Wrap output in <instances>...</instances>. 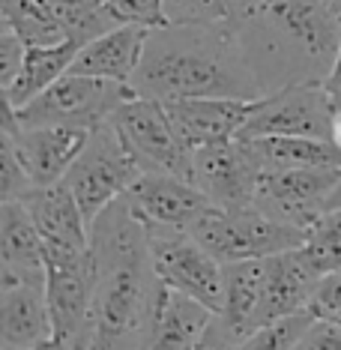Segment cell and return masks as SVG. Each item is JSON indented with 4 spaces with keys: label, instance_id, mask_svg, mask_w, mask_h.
Wrapping results in <instances>:
<instances>
[{
    "label": "cell",
    "instance_id": "obj_19",
    "mask_svg": "<svg viewBox=\"0 0 341 350\" xmlns=\"http://www.w3.org/2000/svg\"><path fill=\"white\" fill-rule=\"evenodd\" d=\"M147 36H150V27L117 25L114 30H108V33L96 36L93 42H87L84 49L78 51L69 72L132 84V78L141 66V57H144Z\"/></svg>",
    "mask_w": 341,
    "mask_h": 350
},
{
    "label": "cell",
    "instance_id": "obj_2",
    "mask_svg": "<svg viewBox=\"0 0 341 350\" xmlns=\"http://www.w3.org/2000/svg\"><path fill=\"white\" fill-rule=\"evenodd\" d=\"M93 254V347L141 350L159 275L150 260L144 221L117 198L90 225Z\"/></svg>",
    "mask_w": 341,
    "mask_h": 350
},
{
    "label": "cell",
    "instance_id": "obj_18",
    "mask_svg": "<svg viewBox=\"0 0 341 350\" xmlns=\"http://www.w3.org/2000/svg\"><path fill=\"white\" fill-rule=\"evenodd\" d=\"M180 141L192 150L240 138L251 102L245 99H177L165 102Z\"/></svg>",
    "mask_w": 341,
    "mask_h": 350
},
{
    "label": "cell",
    "instance_id": "obj_26",
    "mask_svg": "<svg viewBox=\"0 0 341 350\" xmlns=\"http://www.w3.org/2000/svg\"><path fill=\"white\" fill-rule=\"evenodd\" d=\"M303 258L314 267V273L332 275L341 273V210H327L308 228L305 243L299 245Z\"/></svg>",
    "mask_w": 341,
    "mask_h": 350
},
{
    "label": "cell",
    "instance_id": "obj_7",
    "mask_svg": "<svg viewBox=\"0 0 341 350\" xmlns=\"http://www.w3.org/2000/svg\"><path fill=\"white\" fill-rule=\"evenodd\" d=\"M132 96H138L132 84L66 72L27 105L12 108V114L18 126H84V129H93V126L111 120V114Z\"/></svg>",
    "mask_w": 341,
    "mask_h": 350
},
{
    "label": "cell",
    "instance_id": "obj_16",
    "mask_svg": "<svg viewBox=\"0 0 341 350\" xmlns=\"http://www.w3.org/2000/svg\"><path fill=\"white\" fill-rule=\"evenodd\" d=\"M213 308L159 282L141 350H195L213 321Z\"/></svg>",
    "mask_w": 341,
    "mask_h": 350
},
{
    "label": "cell",
    "instance_id": "obj_30",
    "mask_svg": "<svg viewBox=\"0 0 341 350\" xmlns=\"http://www.w3.org/2000/svg\"><path fill=\"white\" fill-rule=\"evenodd\" d=\"M108 10L120 25H141L150 30L168 25L162 0H108Z\"/></svg>",
    "mask_w": 341,
    "mask_h": 350
},
{
    "label": "cell",
    "instance_id": "obj_29",
    "mask_svg": "<svg viewBox=\"0 0 341 350\" xmlns=\"http://www.w3.org/2000/svg\"><path fill=\"white\" fill-rule=\"evenodd\" d=\"M168 25L228 21V0H162Z\"/></svg>",
    "mask_w": 341,
    "mask_h": 350
},
{
    "label": "cell",
    "instance_id": "obj_25",
    "mask_svg": "<svg viewBox=\"0 0 341 350\" xmlns=\"http://www.w3.org/2000/svg\"><path fill=\"white\" fill-rule=\"evenodd\" d=\"M0 21L12 27L25 45H57L66 39L51 0H0Z\"/></svg>",
    "mask_w": 341,
    "mask_h": 350
},
{
    "label": "cell",
    "instance_id": "obj_17",
    "mask_svg": "<svg viewBox=\"0 0 341 350\" xmlns=\"http://www.w3.org/2000/svg\"><path fill=\"white\" fill-rule=\"evenodd\" d=\"M320 273L303 258L299 249L264 258V291H260L258 306V329L273 321H282L293 312H305L312 302Z\"/></svg>",
    "mask_w": 341,
    "mask_h": 350
},
{
    "label": "cell",
    "instance_id": "obj_33",
    "mask_svg": "<svg viewBox=\"0 0 341 350\" xmlns=\"http://www.w3.org/2000/svg\"><path fill=\"white\" fill-rule=\"evenodd\" d=\"M293 350H341V326L314 317V323L303 332Z\"/></svg>",
    "mask_w": 341,
    "mask_h": 350
},
{
    "label": "cell",
    "instance_id": "obj_5",
    "mask_svg": "<svg viewBox=\"0 0 341 350\" xmlns=\"http://www.w3.org/2000/svg\"><path fill=\"white\" fill-rule=\"evenodd\" d=\"M45 293H49L54 338L66 350L93 347V254L75 245L42 243Z\"/></svg>",
    "mask_w": 341,
    "mask_h": 350
},
{
    "label": "cell",
    "instance_id": "obj_36",
    "mask_svg": "<svg viewBox=\"0 0 341 350\" xmlns=\"http://www.w3.org/2000/svg\"><path fill=\"white\" fill-rule=\"evenodd\" d=\"M332 141L341 147V111L336 114V126H332Z\"/></svg>",
    "mask_w": 341,
    "mask_h": 350
},
{
    "label": "cell",
    "instance_id": "obj_8",
    "mask_svg": "<svg viewBox=\"0 0 341 350\" xmlns=\"http://www.w3.org/2000/svg\"><path fill=\"white\" fill-rule=\"evenodd\" d=\"M150 243V260L159 282L183 291L207 308L219 312L225 291V264L204 245L192 230L144 225Z\"/></svg>",
    "mask_w": 341,
    "mask_h": 350
},
{
    "label": "cell",
    "instance_id": "obj_38",
    "mask_svg": "<svg viewBox=\"0 0 341 350\" xmlns=\"http://www.w3.org/2000/svg\"><path fill=\"white\" fill-rule=\"evenodd\" d=\"M90 3H96V6H108V0H90Z\"/></svg>",
    "mask_w": 341,
    "mask_h": 350
},
{
    "label": "cell",
    "instance_id": "obj_9",
    "mask_svg": "<svg viewBox=\"0 0 341 350\" xmlns=\"http://www.w3.org/2000/svg\"><path fill=\"white\" fill-rule=\"evenodd\" d=\"M336 126V108L323 84H290L251 102L245 126L249 138H329Z\"/></svg>",
    "mask_w": 341,
    "mask_h": 350
},
{
    "label": "cell",
    "instance_id": "obj_24",
    "mask_svg": "<svg viewBox=\"0 0 341 350\" xmlns=\"http://www.w3.org/2000/svg\"><path fill=\"white\" fill-rule=\"evenodd\" d=\"M264 291V260H236L225 264V291H221V314L240 338L258 329V306Z\"/></svg>",
    "mask_w": 341,
    "mask_h": 350
},
{
    "label": "cell",
    "instance_id": "obj_11",
    "mask_svg": "<svg viewBox=\"0 0 341 350\" xmlns=\"http://www.w3.org/2000/svg\"><path fill=\"white\" fill-rule=\"evenodd\" d=\"M338 183H341V168L260 171L255 189V206L267 216L308 230L329 210V198Z\"/></svg>",
    "mask_w": 341,
    "mask_h": 350
},
{
    "label": "cell",
    "instance_id": "obj_4",
    "mask_svg": "<svg viewBox=\"0 0 341 350\" xmlns=\"http://www.w3.org/2000/svg\"><path fill=\"white\" fill-rule=\"evenodd\" d=\"M192 234L216 254L221 264L236 260H264L273 254L299 249L305 243V228L279 221L251 206H210L192 225Z\"/></svg>",
    "mask_w": 341,
    "mask_h": 350
},
{
    "label": "cell",
    "instance_id": "obj_10",
    "mask_svg": "<svg viewBox=\"0 0 341 350\" xmlns=\"http://www.w3.org/2000/svg\"><path fill=\"white\" fill-rule=\"evenodd\" d=\"M111 123L144 171H165L192 180V150L180 141L165 102L132 96L111 114Z\"/></svg>",
    "mask_w": 341,
    "mask_h": 350
},
{
    "label": "cell",
    "instance_id": "obj_37",
    "mask_svg": "<svg viewBox=\"0 0 341 350\" xmlns=\"http://www.w3.org/2000/svg\"><path fill=\"white\" fill-rule=\"evenodd\" d=\"M30 350H66V347H63L57 338H51V341H45V345H39V347H30Z\"/></svg>",
    "mask_w": 341,
    "mask_h": 350
},
{
    "label": "cell",
    "instance_id": "obj_21",
    "mask_svg": "<svg viewBox=\"0 0 341 350\" xmlns=\"http://www.w3.org/2000/svg\"><path fill=\"white\" fill-rule=\"evenodd\" d=\"M33 216L42 243L57 245H75L87 249L90 245V225H87L81 206H78L72 189L66 183H54V186H36L25 198H18Z\"/></svg>",
    "mask_w": 341,
    "mask_h": 350
},
{
    "label": "cell",
    "instance_id": "obj_13",
    "mask_svg": "<svg viewBox=\"0 0 341 350\" xmlns=\"http://www.w3.org/2000/svg\"><path fill=\"white\" fill-rule=\"evenodd\" d=\"M260 168L245 141H221L192 153V183L213 201V206H251L255 204Z\"/></svg>",
    "mask_w": 341,
    "mask_h": 350
},
{
    "label": "cell",
    "instance_id": "obj_6",
    "mask_svg": "<svg viewBox=\"0 0 341 350\" xmlns=\"http://www.w3.org/2000/svg\"><path fill=\"white\" fill-rule=\"evenodd\" d=\"M141 174H144V168L123 141V135L117 132L114 123L105 120L93 126L90 141L81 150V156L75 159L69 174L63 177V183L72 189L87 225H93V219L117 198L129 192Z\"/></svg>",
    "mask_w": 341,
    "mask_h": 350
},
{
    "label": "cell",
    "instance_id": "obj_23",
    "mask_svg": "<svg viewBox=\"0 0 341 350\" xmlns=\"http://www.w3.org/2000/svg\"><path fill=\"white\" fill-rule=\"evenodd\" d=\"M245 147L260 171L341 168V147L329 138H249Z\"/></svg>",
    "mask_w": 341,
    "mask_h": 350
},
{
    "label": "cell",
    "instance_id": "obj_35",
    "mask_svg": "<svg viewBox=\"0 0 341 350\" xmlns=\"http://www.w3.org/2000/svg\"><path fill=\"white\" fill-rule=\"evenodd\" d=\"M329 210H341V183L336 186V192H332V198H329Z\"/></svg>",
    "mask_w": 341,
    "mask_h": 350
},
{
    "label": "cell",
    "instance_id": "obj_15",
    "mask_svg": "<svg viewBox=\"0 0 341 350\" xmlns=\"http://www.w3.org/2000/svg\"><path fill=\"white\" fill-rule=\"evenodd\" d=\"M54 338L45 284L0 275V347L30 350Z\"/></svg>",
    "mask_w": 341,
    "mask_h": 350
},
{
    "label": "cell",
    "instance_id": "obj_20",
    "mask_svg": "<svg viewBox=\"0 0 341 350\" xmlns=\"http://www.w3.org/2000/svg\"><path fill=\"white\" fill-rule=\"evenodd\" d=\"M0 275L45 284L42 234L21 201H0Z\"/></svg>",
    "mask_w": 341,
    "mask_h": 350
},
{
    "label": "cell",
    "instance_id": "obj_22",
    "mask_svg": "<svg viewBox=\"0 0 341 350\" xmlns=\"http://www.w3.org/2000/svg\"><path fill=\"white\" fill-rule=\"evenodd\" d=\"M81 49L84 45H78L75 39H63L57 45H27L25 66H21L18 78L3 90V105L21 108L30 99H36L42 90H49L57 78L72 69Z\"/></svg>",
    "mask_w": 341,
    "mask_h": 350
},
{
    "label": "cell",
    "instance_id": "obj_1",
    "mask_svg": "<svg viewBox=\"0 0 341 350\" xmlns=\"http://www.w3.org/2000/svg\"><path fill=\"white\" fill-rule=\"evenodd\" d=\"M240 49L260 93L323 84L341 49V12L332 0H228Z\"/></svg>",
    "mask_w": 341,
    "mask_h": 350
},
{
    "label": "cell",
    "instance_id": "obj_3",
    "mask_svg": "<svg viewBox=\"0 0 341 350\" xmlns=\"http://www.w3.org/2000/svg\"><path fill=\"white\" fill-rule=\"evenodd\" d=\"M138 96L177 99H260L231 21L165 25L150 30L144 57L132 78Z\"/></svg>",
    "mask_w": 341,
    "mask_h": 350
},
{
    "label": "cell",
    "instance_id": "obj_27",
    "mask_svg": "<svg viewBox=\"0 0 341 350\" xmlns=\"http://www.w3.org/2000/svg\"><path fill=\"white\" fill-rule=\"evenodd\" d=\"M312 323H314V314L308 308L305 312H293L288 317H282V321H273L255 329L251 336H245L240 341V350H293Z\"/></svg>",
    "mask_w": 341,
    "mask_h": 350
},
{
    "label": "cell",
    "instance_id": "obj_14",
    "mask_svg": "<svg viewBox=\"0 0 341 350\" xmlns=\"http://www.w3.org/2000/svg\"><path fill=\"white\" fill-rule=\"evenodd\" d=\"M126 201L144 225L183 230H192L195 221L213 206V201L192 180L165 171H144L126 192Z\"/></svg>",
    "mask_w": 341,
    "mask_h": 350
},
{
    "label": "cell",
    "instance_id": "obj_28",
    "mask_svg": "<svg viewBox=\"0 0 341 350\" xmlns=\"http://www.w3.org/2000/svg\"><path fill=\"white\" fill-rule=\"evenodd\" d=\"M33 186L27 168L21 165L18 153H15V144L6 135H0V201H18L25 198Z\"/></svg>",
    "mask_w": 341,
    "mask_h": 350
},
{
    "label": "cell",
    "instance_id": "obj_34",
    "mask_svg": "<svg viewBox=\"0 0 341 350\" xmlns=\"http://www.w3.org/2000/svg\"><path fill=\"white\" fill-rule=\"evenodd\" d=\"M240 336L221 321V314H213V321L207 326V332L201 336L195 350H240Z\"/></svg>",
    "mask_w": 341,
    "mask_h": 350
},
{
    "label": "cell",
    "instance_id": "obj_32",
    "mask_svg": "<svg viewBox=\"0 0 341 350\" xmlns=\"http://www.w3.org/2000/svg\"><path fill=\"white\" fill-rule=\"evenodd\" d=\"M27 45L12 27L0 25V90H6L15 78H18L21 66H25Z\"/></svg>",
    "mask_w": 341,
    "mask_h": 350
},
{
    "label": "cell",
    "instance_id": "obj_31",
    "mask_svg": "<svg viewBox=\"0 0 341 350\" xmlns=\"http://www.w3.org/2000/svg\"><path fill=\"white\" fill-rule=\"evenodd\" d=\"M308 312H312L317 321H329V323L341 326V273L320 278L312 302H308Z\"/></svg>",
    "mask_w": 341,
    "mask_h": 350
},
{
    "label": "cell",
    "instance_id": "obj_39",
    "mask_svg": "<svg viewBox=\"0 0 341 350\" xmlns=\"http://www.w3.org/2000/svg\"><path fill=\"white\" fill-rule=\"evenodd\" d=\"M332 6H336V10L341 12V0H332Z\"/></svg>",
    "mask_w": 341,
    "mask_h": 350
},
{
    "label": "cell",
    "instance_id": "obj_12",
    "mask_svg": "<svg viewBox=\"0 0 341 350\" xmlns=\"http://www.w3.org/2000/svg\"><path fill=\"white\" fill-rule=\"evenodd\" d=\"M90 132L93 129L84 126H18L12 108L3 105L0 135L15 144V153L27 168L33 186H54L66 177L90 141Z\"/></svg>",
    "mask_w": 341,
    "mask_h": 350
}]
</instances>
